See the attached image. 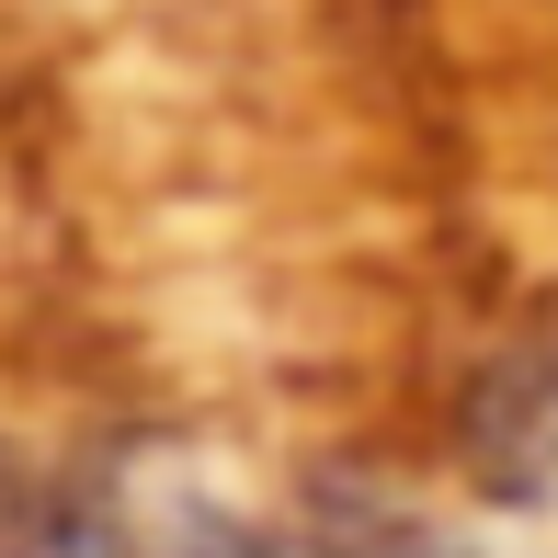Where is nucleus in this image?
<instances>
[{"label":"nucleus","instance_id":"obj_1","mask_svg":"<svg viewBox=\"0 0 558 558\" xmlns=\"http://www.w3.org/2000/svg\"><path fill=\"white\" fill-rule=\"evenodd\" d=\"M58 558H434V547H308V536H274V524L228 513V501L194 490H104L81 524L58 536Z\"/></svg>","mask_w":558,"mask_h":558},{"label":"nucleus","instance_id":"obj_2","mask_svg":"<svg viewBox=\"0 0 558 558\" xmlns=\"http://www.w3.org/2000/svg\"><path fill=\"white\" fill-rule=\"evenodd\" d=\"M478 478L513 490V501H558V353L513 365L478 399Z\"/></svg>","mask_w":558,"mask_h":558}]
</instances>
